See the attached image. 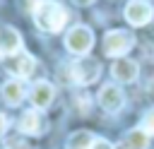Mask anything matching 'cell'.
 <instances>
[{
  "label": "cell",
  "mask_w": 154,
  "mask_h": 149,
  "mask_svg": "<svg viewBox=\"0 0 154 149\" xmlns=\"http://www.w3.org/2000/svg\"><path fill=\"white\" fill-rule=\"evenodd\" d=\"M34 22L41 31H48V34H55L65 26L67 22V12L60 2L55 0H41L38 7L34 10Z\"/></svg>",
  "instance_id": "obj_1"
},
{
  "label": "cell",
  "mask_w": 154,
  "mask_h": 149,
  "mask_svg": "<svg viewBox=\"0 0 154 149\" xmlns=\"http://www.w3.org/2000/svg\"><path fill=\"white\" fill-rule=\"evenodd\" d=\"M91 46H94V34H91V29L84 26V24L72 26V29L67 31V36H65V48H67L70 53H75V55H87V53L91 50Z\"/></svg>",
  "instance_id": "obj_2"
},
{
  "label": "cell",
  "mask_w": 154,
  "mask_h": 149,
  "mask_svg": "<svg viewBox=\"0 0 154 149\" xmlns=\"http://www.w3.org/2000/svg\"><path fill=\"white\" fill-rule=\"evenodd\" d=\"M132 46H135V36L130 31L116 29V31H108L103 36V53L108 58H123Z\"/></svg>",
  "instance_id": "obj_3"
},
{
  "label": "cell",
  "mask_w": 154,
  "mask_h": 149,
  "mask_svg": "<svg viewBox=\"0 0 154 149\" xmlns=\"http://www.w3.org/2000/svg\"><path fill=\"white\" fill-rule=\"evenodd\" d=\"M72 82L75 84H82V87H87V84H91V82H96L99 79V74H101V65H99V60H94V58H77L75 62H72Z\"/></svg>",
  "instance_id": "obj_4"
},
{
  "label": "cell",
  "mask_w": 154,
  "mask_h": 149,
  "mask_svg": "<svg viewBox=\"0 0 154 149\" xmlns=\"http://www.w3.org/2000/svg\"><path fill=\"white\" fill-rule=\"evenodd\" d=\"M152 17H154V7L147 0H130L125 5V19L132 26H144L152 22Z\"/></svg>",
  "instance_id": "obj_5"
},
{
  "label": "cell",
  "mask_w": 154,
  "mask_h": 149,
  "mask_svg": "<svg viewBox=\"0 0 154 149\" xmlns=\"http://www.w3.org/2000/svg\"><path fill=\"white\" fill-rule=\"evenodd\" d=\"M99 103H101L103 111L118 113V111L123 108V103H125V96H123L120 87H116V84H103L101 91H99Z\"/></svg>",
  "instance_id": "obj_6"
},
{
  "label": "cell",
  "mask_w": 154,
  "mask_h": 149,
  "mask_svg": "<svg viewBox=\"0 0 154 149\" xmlns=\"http://www.w3.org/2000/svg\"><path fill=\"white\" fill-rule=\"evenodd\" d=\"M34 67H36V60H34V55H29V53H14V55L7 58V70H10V74H14L17 79L29 77V74L34 72Z\"/></svg>",
  "instance_id": "obj_7"
},
{
  "label": "cell",
  "mask_w": 154,
  "mask_h": 149,
  "mask_svg": "<svg viewBox=\"0 0 154 149\" xmlns=\"http://www.w3.org/2000/svg\"><path fill=\"white\" fill-rule=\"evenodd\" d=\"M53 96H55V89H53V84L46 82V79L34 82V87H31V91H29V99H31V103H34L36 111L48 108L51 101H53Z\"/></svg>",
  "instance_id": "obj_8"
},
{
  "label": "cell",
  "mask_w": 154,
  "mask_h": 149,
  "mask_svg": "<svg viewBox=\"0 0 154 149\" xmlns=\"http://www.w3.org/2000/svg\"><path fill=\"white\" fill-rule=\"evenodd\" d=\"M111 74L116 77V82H135L137 79V74H140V67H137V62L135 60H130V58H118L113 65H111Z\"/></svg>",
  "instance_id": "obj_9"
},
{
  "label": "cell",
  "mask_w": 154,
  "mask_h": 149,
  "mask_svg": "<svg viewBox=\"0 0 154 149\" xmlns=\"http://www.w3.org/2000/svg\"><path fill=\"white\" fill-rule=\"evenodd\" d=\"M22 48V36L14 26H0V55L10 58L14 53H19Z\"/></svg>",
  "instance_id": "obj_10"
},
{
  "label": "cell",
  "mask_w": 154,
  "mask_h": 149,
  "mask_svg": "<svg viewBox=\"0 0 154 149\" xmlns=\"http://www.w3.org/2000/svg\"><path fill=\"white\" fill-rule=\"evenodd\" d=\"M43 127H46V123H43V115L34 108V111H26L22 118H19V123H17V130L22 132V135H38V132H43Z\"/></svg>",
  "instance_id": "obj_11"
},
{
  "label": "cell",
  "mask_w": 154,
  "mask_h": 149,
  "mask_svg": "<svg viewBox=\"0 0 154 149\" xmlns=\"http://www.w3.org/2000/svg\"><path fill=\"white\" fill-rule=\"evenodd\" d=\"M24 96H26V89H24V82H22V79L14 77V79H10V82L2 84V99H5L10 106H19Z\"/></svg>",
  "instance_id": "obj_12"
},
{
  "label": "cell",
  "mask_w": 154,
  "mask_h": 149,
  "mask_svg": "<svg viewBox=\"0 0 154 149\" xmlns=\"http://www.w3.org/2000/svg\"><path fill=\"white\" fill-rule=\"evenodd\" d=\"M123 147L125 149H149V135L144 130H130L123 139Z\"/></svg>",
  "instance_id": "obj_13"
},
{
  "label": "cell",
  "mask_w": 154,
  "mask_h": 149,
  "mask_svg": "<svg viewBox=\"0 0 154 149\" xmlns=\"http://www.w3.org/2000/svg\"><path fill=\"white\" fill-rule=\"evenodd\" d=\"M91 144H94V135L87 130H79L67 139V149H91Z\"/></svg>",
  "instance_id": "obj_14"
},
{
  "label": "cell",
  "mask_w": 154,
  "mask_h": 149,
  "mask_svg": "<svg viewBox=\"0 0 154 149\" xmlns=\"http://www.w3.org/2000/svg\"><path fill=\"white\" fill-rule=\"evenodd\" d=\"M140 130H144L149 137L154 135V108H149V111L142 115V125H140Z\"/></svg>",
  "instance_id": "obj_15"
},
{
  "label": "cell",
  "mask_w": 154,
  "mask_h": 149,
  "mask_svg": "<svg viewBox=\"0 0 154 149\" xmlns=\"http://www.w3.org/2000/svg\"><path fill=\"white\" fill-rule=\"evenodd\" d=\"M38 2H41V0H19V7H22L24 12H34V10L38 7Z\"/></svg>",
  "instance_id": "obj_16"
},
{
  "label": "cell",
  "mask_w": 154,
  "mask_h": 149,
  "mask_svg": "<svg viewBox=\"0 0 154 149\" xmlns=\"http://www.w3.org/2000/svg\"><path fill=\"white\" fill-rule=\"evenodd\" d=\"M91 149H113V144H111L108 139H101V137H96V139H94V144H91Z\"/></svg>",
  "instance_id": "obj_17"
},
{
  "label": "cell",
  "mask_w": 154,
  "mask_h": 149,
  "mask_svg": "<svg viewBox=\"0 0 154 149\" xmlns=\"http://www.w3.org/2000/svg\"><path fill=\"white\" fill-rule=\"evenodd\" d=\"M7 125H10V123H7V118H5L2 113H0V137L5 135V130H7Z\"/></svg>",
  "instance_id": "obj_18"
},
{
  "label": "cell",
  "mask_w": 154,
  "mask_h": 149,
  "mask_svg": "<svg viewBox=\"0 0 154 149\" xmlns=\"http://www.w3.org/2000/svg\"><path fill=\"white\" fill-rule=\"evenodd\" d=\"M75 2H77V5H89L91 0H75Z\"/></svg>",
  "instance_id": "obj_19"
},
{
  "label": "cell",
  "mask_w": 154,
  "mask_h": 149,
  "mask_svg": "<svg viewBox=\"0 0 154 149\" xmlns=\"http://www.w3.org/2000/svg\"><path fill=\"white\" fill-rule=\"evenodd\" d=\"M116 149H125V147H123V144H118V147H116Z\"/></svg>",
  "instance_id": "obj_20"
}]
</instances>
